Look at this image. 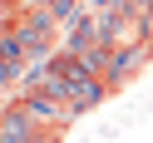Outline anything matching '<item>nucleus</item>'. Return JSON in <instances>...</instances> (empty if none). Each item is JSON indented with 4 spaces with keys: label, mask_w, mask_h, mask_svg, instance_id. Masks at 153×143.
<instances>
[{
    "label": "nucleus",
    "mask_w": 153,
    "mask_h": 143,
    "mask_svg": "<svg viewBox=\"0 0 153 143\" xmlns=\"http://www.w3.org/2000/svg\"><path fill=\"white\" fill-rule=\"evenodd\" d=\"M54 138H59V133L45 128V123H35L15 99L0 109V143H54Z\"/></svg>",
    "instance_id": "nucleus-1"
}]
</instances>
